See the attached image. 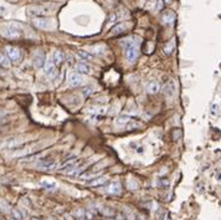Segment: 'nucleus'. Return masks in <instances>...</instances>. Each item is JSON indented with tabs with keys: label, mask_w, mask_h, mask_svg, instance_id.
<instances>
[{
	"label": "nucleus",
	"mask_w": 221,
	"mask_h": 220,
	"mask_svg": "<svg viewBox=\"0 0 221 220\" xmlns=\"http://www.w3.org/2000/svg\"><path fill=\"white\" fill-rule=\"evenodd\" d=\"M140 39L137 36H131L128 39L123 40L121 44L125 48V55H127V60L128 62L133 64L137 60L138 55H139V45H140Z\"/></svg>",
	"instance_id": "nucleus-1"
},
{
	"label": "nucleus",
	"mask_w": 221,
	"mask_h": 220,
	"mask_svg": "<svg viewBox=\"0 0 221 220\" xmlns=\"http://www.w3.org/2000/svg\"><path fill=\"white\" fill-rule=\"evenodd\" d=\"M3 35H4L5 37H8V39H18V37L21 36V30L18 29V26L11 25V26L6 27V29L3 31Z\"/></svg>",
	"instance_id": "nucleus-2"
},
{
	"label": "nucleus",
	"mask_w": 221,
	"mask_h": 220,
	"mask_svg": "<svg viewBox=\"0 0 221 220\" xmlns=\"http://www.w3.org/2000/svg\"><path fill=\"white\" fill-rule=\"evenodd\" d=\"M5 51H6V56L12 62H18L20 60V57H21L20 50L18 48H14V46H8V48L5 49Z\"/></svg>",
	"instance_id": "nucleus-3"
},
{
	"label": "nucleus",
	"mask_w": 221,
	"mask_h": 220,
	"mask_svg": "<svg viewBox=\"0 0 221 220\" xmlns=\"http://www.w3.org/2000/svg\"><path fill=\"white\" fill-rule=\"evenodd\" d=\"M36 167H39V168L42 169V170H52V169H55V168L57 167V163H56L52 158H49V159H41V161L36 164Z\"/></svg>",
	"instance_id": "nucleus-4"
},
{
	"label": "nucleus",
	"mask_w": 221,
	"mask_h": 220,
	"mask_svg": "<svg viewBox=\"0 0 221 220\" xmlns=\"http://www.w3.org/2000/svg\"><path fill=\"white\" fill-rule=\"evenodd\" d=\"M106 193L107 194H112V195H118L122 192V184L119 182H112L106 186Z\"/></svg>",
	"instance_id": "nucleus-5"
},
{
	"label": "nucleus",
	"mask_w": 221,
	"mask_h": 220,
	"mask_svg": "<svg viewBox=\"0 0 221 220\" xmlns=\"http://www.w3.org/2000/svg\"><path fill=\"white\" fill-rule=\"evenodd\" d=\"M25 142H26V139H24V138H12V139L6 140L4 143V148L15 149V148H19L20 146H23Z\"/></svg>",
	"instance_id": "nucleus-6"
},
{
	"label": "nucleus",
	"mask_w": 221,
	"mask_h": 220,
	"mask_svg": "<svg viewBox=\"0 0 221 220\" xmlns=\"http://www.w3.org/2000/svg\"><path fill=\"white\" fill-rule=\"evenodd\" d=\"M175 91H177V85L173 80L168 81L163 87V92H164V95L167 97H173L175 95Z\"/></svg>",
	"instance_id": "nucleus-7"
},
{
	"label": "nucleus",
	"mask_w": 221,
	"mask_h": 220,
	"mask_svg": "<svg viewBox=\"0 0 221 220\" xmlns=\"http://www.w3.org/2000/svg\"><path fill=\"white\" fill-rule=\"evenodd\" d=\"M68 82H70V85H71L72 87H78V86H81V85L83 83V77H82L81 73L73 72V73L70 75Z\"/></svg>",
	"instance_id": "nucleus-8"
},
{
	"label": "nucleus",
	"mask_w": 221,
	"mask_h": 220,
	"mask_svg": "<svg viewBox=\"0 0 221 220\" xmlns=\"http://www.w3.org/2000/svg\"><path fill=\"white\" fill-rule=\"evenodd\" d=\"M27 12L31 15H37V16H42L49 12V8L47 6H29Z\"/></svg>",
	"instance_id": "nucleus-9"
},
{
	"label": "nucleus",
	"mask_w": 221,
	"mask_h": 220,
	"mask_svg": "<svg viewBox=\"0 0 221 220\" xmlns=\"http://www.w3.org/2000/svg\"><path fill=\"white\" fill-rule=\"evenodd\" d=\"M39 143H35V144H33V146H29V147H25L24 149H20L19 152H16L14 154V157H23V155H30V154H33L34 152H36L37 151V148H39Z\"/></svg>",
	"instance_id": "nucleus-10"
},
{
	"label": "nucleus",
	"mask_w": 221,
	"mask_h": 220,
	"mask_svg": "<svg viewBox=\"0 0 221 220\" xmlns=\"http://www.w3.org/2000/svg\"><path fill=\"white\" fill-rule=\"evenodd\" d=\"M42 67H44V72H45L46 75H49V76H54L55 72H56V65L54 64L52 60H47V61H45V64H44Z\"/></svg>",
	"instance_id": "nucleus-11"
},
{
	"label": "nucleus",
	"mask_w": 221,
	"mask_h": 220,
	"mask_svg": "<svg viewBox=\"0 0 221 220\" xmlns=\"http://www.w3.org/2000/svg\"><path fill=\"white\" fill-rule=\"evenodd\" d=\"M159 90H160V86L156 81H150L147 85V92L149 93V95H155V93L159 92Z\"/></svg>",
	"instance_id": "nucleus-12"
},
{
	"label": "nucleus",
	"mask_w": 221,
	"mask_h": 220,
	"mask_svg": "<svg viewBox=\"0 0 221 220\" xmlns=\"http://www.w3.org/2000/svg\"><path fill=\"white\" fill-rule=\"evenodd\" d=\"M175 14L173 12V11H169V10H167L165 12H163V15H162V19H163V21L165 23V24H171V23H174L175 21Z\"/></svg>",
	"instance_id": "nucleus-13"
},
{
	"label": "nucleus",
	"mask_w": 221,
	"mask_h": 220,
	"mask_svg": "<svg viewBox=\"0 0 221 220\" xmlns=\"http://www.w3.org/2000/svg\"><path fill=\"white\" fill-rule=\"evenodd\" d=\"M34 25L39 29H47V27H50V21L47 19L36 18V19H34Z\"/></svg>",
	"instance_id": "nucleus-14"
},
{
	"label": "nucleus",
	"mask_w": 221,
	"mask_h": 220,
	"mask_svg": "<svg viewBox=\"0 0 221 220\" xmlns=\"http://www.w3.org/2000/svg\"><path fill=\"white\" fill-rule=\"evenodd\" d=\"M107 180H108V178L107 177H96L93 180H91V182H88L87 184L89 185V186H100V185H103L104 183H107Z\"/></svg>",
	"instance_id": "nucleus-15"
},
{
	"label": "nucleus",
	"mask_w": 221,
	"mask_h": 220,
	"mask_svg": "<svg viewBox=\"0 0 221 220\" xmlns=\"http://www.w3.org/2000/svg\"><path fill=\"white\" fill-rule=\"evenodd\" d=\"M131 122H132V118H131L129 116H119V117H117L116 121H114V123H116L117 126H127V124H129Z\"/></svg>",
	"instance_id": "nucleus-16"
},
{
	"label": "nucleus",
	"mask_w": 221,
	"mask_h": 220,
	"mask_svg": "<svg viewBox=\"0 0 221 220\" xmlns=\"http://www.w3.org/2000/svg\"><path fill=\"white\" fill-rule=\"evenodd\" d=\"M34 64H35L36 67H42V66H44V64H45V55H44L41 51L37 52V54L35 55Z\"/></svg>",
	"instance_id": "nucleus-17"
},
{
	"label": "nucleus",
	"mask_w": 221,
	"mask_h": 220,
	"mask_svg": "<svg viewBox=\"0 0 221 220\" xmlns=\"http://www.w3.org/2000/svg\"><path fill=\"white\" fill-rule=\"evenodd\" d=\"M76 71L78 73H89L91 72V69L87 64H83V62H80V64L76 65Z\"/></svg>",
	"instance_id": "nucleus-18"
},
{
	"label": "nucleus",
	"mask_w": 221,
	"mask_h": 220,
	"mask_svg": "<svg viewBox=\"0 0 221 220\" xmlns=\"http://www.w3.org/2000/svg\"><path fill=\"white\" fill-rule=\"evenodd\" d=\"M64 54H62L60 50H56L55 52H54V59H52V61H54V64L55 65H61L62 62H64Z\"/></svg>",
	"instance_id": "nucleus-19"
},
{
	"label": "nucleus",
	"mask_w": 221,
	"mask_h": 220,
	"mask_svg": "<svg viewBox=\"0 0 221 220\" xmlns=\"http://www.w3.org/2000/svg\"><path fill=\"white\" fill-rule=\"evenodd\" d=\"M125 31V25L124 24H118V25H116L113 29H112V31H111V35H121V34H123Z\"/></svg>",
	"instance_id": "nucleus-20"
},
{
	"label": "nucleus",
	"mask_w": 221,
	"mask_h": 220,
	"mask_svg": "<svg viewBox=\"0 0 221 220\" xmlns=\"http://www.w3.org/2000/svg\"><path fill=\"white\" fill-rule=\"evenodd\" d=\"M87 112L92 113V115H103L106 112V109L103 107H93V106H91V107L87 108Z\"/></svg>",
	"instance_id": "nucleus-21"
},
{
	"label": "nucleus",
	"mask_w": 221,
	"mask_h": 220,
	"mask_svg": "<svg viewBox=\"0 0 221 220\" xmlns=\"http://www.w3.org/2000/svg\"><path fill=\"white\" fill-rule=\"evenodd\" d=\"M174 50H175V40H170V41L165 45V48H164V52H165L167 55H171Z\"/></svg>",
	"instance_id": "nucleus-22"
},
{
	"label": "nucleus",
	"mask_w": 221,
	"mask_h": 220,
	"mask_svg": "<svg viewBox=\"0 0 221 220\" xmlns=\"http://www.w3.org/2000/svg\"><path fill=\"white\" fill-rule=\"evenodd\" d=\"M10 65H11V62H10L9 57L5 56V55H3V54H0V66H3V67H10Z\"/></svg>",
	"instance_id": "nucleus-23"
},
{
	"label": "nucleus",
	"mask_w": 221,
	"mask_h": 220,
	"mask_svg": "<svg viewBox=\"0 0 221 220\" xmlns=\"http://www.w3.org/2000/svg\"><path fill=\"white\" fill-rule=\"evenodd\" d=\"M78 55H80L82 59H85V60H93V55L87 52V51H83V50L78 51Z\"/></svg>",
	"instance_id": "nucleus-24"
},
{
	"label": "nucleus",
	"mask_w": 221,
	"mask_h": 220,
	"mask_svg": "<svg viewBox=\"0 0 221 220\" xmlns=\"http://www.w3.org/2000/svg\"><path fill=\"white\" fill-rule=\"evenodd\" d=\"M94 54H98V55H102V54H104V51H106V48L103 45H100V46H94L93 48V50H92Z\"/></svg>",
	"instance_id": "nucleus-25"
},
{
	"label": "nucleus",
	"mask_w": 221,
	"mask_h": 220,
	"mask_svg": "<svg viewBox=\"0 0 221 220\" xmlns=\"http://www.w3.org/2000/svg\"><path fill=\"white\" fill-rule=\"evenodd\" d=\"M41 185L45 186V188H47V189H54V188L56 186V184L54 182H46V180H42L41 182Z\"/></svg>",
	"instance_id": "nucleus-26"
},
{
	"label": "nucleus",
	"mask_w": 221,
	"mask_h": 220,
	"mask_svg": "<svg viewBox=\"0 0 221 220\" xmlns=\"http://www.w3.org/2000/svg\"><path fill=\"white\" fill-rule=\"evenodd\" d=\"M73 215H75L77 219H80V218H82V216L85 215V211H83L82 209H78V210H75V211H73Z\"/></svg>",
	"instance_id": "nucleus-27"
},
{
	"label": "nucleus",
	"mask_w": 221,
	"mask_h": 220,
	"mask_svg": "<svg viewBox=\"0 0 221 220\" xmlns=\"http://www.w3.org/2000/svg\"><path fill=\"white\" fill-rule=\"evenodd\" d=\"M92 92H93V90H92V86H88V87H86V88L83 90V95H85V96H89Z\"/></svg>",
	"instance_id": "nucleus-28"
},
{
	"label": "nucleus",
	"mask_w": 221,
	"mask_h": 220,
	"mask_svg": "<svg viewBox=\"0 0 221 220\" xmlns=\"http://www.w3.org/2000/svg\"><path fill=\"white\" fill-rule=\"evenodd\" d=\"M128 185H129V188H131L132 190H135V189H138V184H137L135 182H133V180H131Z\"/></svg>",
	"instance_id": "nucleus-29"
},
{
	"label": "nucleus",
	"mask_w": 221,
	"mask_h": 220,
	"mask_svg": "<svg viewBox=\"0 0 221 220\" xmlns=\"http://www.w3.org/2000/svg\"><path fill=\"white\" fill-rule=\"evenodd\" d=\"M219 108H220V106L219 105H214L212 106V115H219Z\"/></svg>",
	"instance_id": "nucleus-30"
},
{
	"label": "nucleus",
	"mask_w": 221,
	"mask_h": 220,
	"mask_svg": "<svg viewBox=\"0 0 221 220\" xmlns=\"http://www.w3.org/2000/svg\"><path fill=\"white\" fill-rule=\"evenodd\" d=\"M156 2H158L156 9H158V10H162V9H163V0H156Z\"/></svg>",
	"instance_id": "nucleus-31"
},
{
	"label": "nucleus",
	"mask_w": 221,
	"mask_h": 220,
	"mask_svg": "<svg viewBox=\"0 0 221 220\" xmlns=\"http://www.w3.org/2000/svg\"><path fill=\"white\" fill-rule=\"evenodd\" d=\"M12 214H14V215H15V216H16V218H18V219H20V218H21V215H20V213H19V211H18V210H16V209H12Z\"/></svg>",
	"instance_id": "nucleus-32"
},
{
	"label": "nucleus",
	"mask_w": 221,
	"mask_h": 220,
	"mask_svg": "<svg viewBox=\"0 0 221 220\" xmlns=\"http://www.w3.org/2000/svg\"><path fill=\"white\" fill-rule=\"evenodd\" d=\"M5 115H6V112H5V111H2V109H0V118H3Z\"/></svg>",
	"instance_id": "nucleus-33"
},
{
	"label": "nucleus",
	"mask_w": 221,
	"mask_h": 220,
	"mask_svg": "<svg viewBox=\"0 0 221 220\" xmlns=\"http://www.w3.org/2000/svg\"><path fill=\"white\" fill-rule=\"evenodd\" d=\"M104 214H106V215H107V214H108V215H112L113 211H111V210H104Z\"/></svg>",
	"instance_id": "nucleus-34"
},
{
	"label": "nucleus",
	"mask_w": 221,
	"mask_h": 220,
	"mask_svg": "<svg viewBox=\"0 0 221 220\" xmlns=\"http://www.w3.org/2000/svg\"><path fill=\"white\" fill-rule=\"evenodd\" d=\"M149 2H150V3H155V2H156V0H149Z\"/></svg>",
	"instance_id": "nucleus-35"
},
{
	"label": "nucleus",
	"mask_w": 221,
	"mask_h": 220,
	"mask_svg": "<svg viewBox=\"0 0 221 220\" xmlns=\"http://www.w3.org/2000/svg\"><path fill=\"white\" fill-rule=\"evenodd\" d=\"M0 211H2V210H0Z\"/></svg>",
	"instance_id": "nucleus-36"
}]
</instances>
